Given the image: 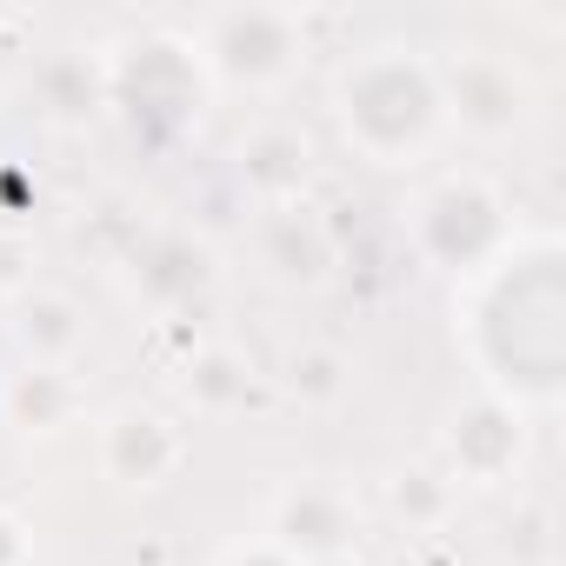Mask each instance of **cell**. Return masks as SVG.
Here are the masks:
<instances>
[{
	"instance_id": "cell-1",
	"label": "cell",
	"mask_w": 566,
	"mask_h": 566,
	"mask_svg": "<svg viewBox=\"0 0 566 566\" xmlns=\"http://www.w3.org/2000/svg\"><path fill=\"white\" fill-rule=\"evenodd\" d=\"M340 120H347V140H360L374 160L394 167V160L420 154V140L433 134V120H440V74L387 48V54L360 61L340 81Z\"/></svg>"
},
{
	"instance_id": "cell-2",
	"label": "cell",
	"mask_w": 566,
	"mask_h": 566,
	"mask_svg": "<svg viewBox=\"0 0 566 566\" xmlns=\"http://www.w3.org/2000/svg\"><path fill=\"white\" fill-rule=\"evenodd\" d=\"M207 54L227 74L273 81V74L294 67L301 34H294V14H280V8H233V14H213L207 21Z\"/></svg>"
},
{
	"instance_id": "cell-3",
	"label": "cell",
	"mask_w": 566,
	"mask_h": 566,
	"mask_svg": "<svg viewBox=\"0 0 566 566\" xmlns=\"http://www.w3.org/2000/svg\"><path fill=\"white\" fill-rule=\"evenodd\" d=\"M440 107H453L467 127L500 134V127H513V120H520V81H513V67H506V61L467 54V61H460V74H447V81H440Z\"/></svg>"
},
{
	"instance_id": "cell-4",
	"label": "cell",
	"mask_w": 566,
	"mask_h": 566,
	"mask_svg": "<svg viewBox=\"0 0 566 566\" xmlns=\"http://www.w3.org/2000/svg\"><path fill=\"white\" fill-rule=\"evenodd\" d=\"M120 447L134 453V460L120 467V480H140V486L160 480V473L180 460V440H174L167 420H154V413H120V420L107 427V453H120Z\"/></svg>"
},
{
	"instance_id": "cell-5",
	"label": "cell",
	"mask_w": 566,
	"mask_h": 566,
	"mask_svg": "<svg viewBox=\"0 0 566 566\" xmlns=\"http://www.w3.org/2000/svg\"><path fill=\"white\" fill-rule=\"evenodd\" d=\"M28 559V539H21V526L0 513V566H21Z\"/></svg>"
}]
</instances>
